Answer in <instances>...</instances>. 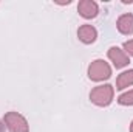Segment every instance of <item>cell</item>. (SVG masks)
I'll use <instances>...</instances> for the list:
<instances>
[{
  "instance_id": "cell-1",
  "label": "cell",
  "mask_w": 133,
  "mask_h": 132,
  "mask_svg": "<svg viewBox=\"0 0 133 132\" xmlns=\"http://www.w3.org/2000/svg\"><path fill=\"white\" fill-rule=\"evenodd\" d=\"M115 97V89L110 84H104V86H98L90 92V99L93 104L99 106V107H105L108 106Z\"/></svg>"
},
{
  "instance_id": "cell-3",
  "label": "cell",
  "mask_w": 133,
  "mask_h": 132,
  "mask_svg": "<svg viewBox=\"0 0 133 132\" xmlns=\"http://www.w3.org/2000/svg\"><path fill=\"white\" fill-rule=\"evenodd\" d=\"M5 126L11 132H30V124L23 115L19 112H8L3 117Z\"/></svg>"
},
{
  "instance_id": "cell-8",
  "label": "cell",
  "mask_w": 133,
  "mask_h": 132,
  "mask_svg": "<svg viewBox=\"0 0 133 132\" xmlns=\"http://www.w3.org/2000/svg\"><path fill=\"white\" fill-rule=\"evenodd\" d=\"M133 86V70H127V71H122L118 79H116V89L118 90H124L127 87Z\"/></svg>"
},
{
  "instance_id": "cell-11",
  "label": "cell",
  "mask_w": 133,
  "mask_h": 132,
  "mask_svg": "<svg viewBox=\"0 0 133 132\" xmlns=\"http://www.w3.org/2000/svg\"><path fill=\"white\" fill-rule=\"evenodd\" d=\"M0 132H5V123L0 121Z\"/></svg>"
},
{
  "instance_id": "cell-9",
  "label": "cell",
  "mask_w": 133,
  "mask_h": 132,
  "mask_svg": "<svg viewBox=\"0 0 133 132\" xmlns=\"http://www.w3.org/2000/svg\"><path fill=\"white\" fill-rule=\"evenodd\" d=\"M118 103L122 104V106H133V90H129V92L122 93L118 98Z\"/></svg>"
},
{
  "instance_id": "cell-6",
  "label": "cell",
  "mask_w": 133,
  "mask_h": 132,
  "mask_svg": "<svg viewBox=\"0 0 133 132\" xmlns=\"http://www.w3.org/2000/svg\"><path fill=\"white\" fill-rule=\"evenodd\" d=\"M77 37H79V40L84 42V44H93V42L96 40V37H98V31H96V28H95L93 25L85 23V25L79 27V30H77Z\"/></svg>"
},
{
  "instance_id": "cell-4",
  "label": "cell",
  "mask_w": 133,
  "mask_h": 132,
  "mask_svg": "<svg viewBox=\"0 0 133 132\" xmlns=\"http://www.w3.org/2000/svg\"><path fill=\"white\" fill-rule=\"evenodd\" d=\"M77 13L84 17V19H93L98 16L99 13V6L96 2L93 0H81L77 3Z\"/></svg>"
},
{
  "instance_id": "cell-7",
  "label": "cell",
  "mask_w": 133,
  "mask_h": 132,
  "mask_svg": "<svg viewBox=\"0 0 133 132\" xmlns=\"http://www.w3.org/2000/svg\"><path fill=\"white\" fill-rule=\"evenodd\" d=\"M116 27L119 30V33L122 34H133V14H122L118 22H116Z\"/></svg>"
},
{
  "instance_id": "cell-12",
  "label": "cell",
  "mask_w": 133,
  "mask_h": 132,
  "mask_svg": "<svg viewBox=\"0 0 133 132\" xmlns=\"http://www.w3.org/2000/svg\"><path fill=\"white\" fill-rule=\"evenodd\" d=\"M130 132H133V121H132V124H130Z\"/></svg>"
},
{
  "instance_id": "cell-5",
  "label": "cell",
  "mask_w": 133,
  "mask_h": 132,
  "mask_svg": "<svg viewBox=\"0 0 133 132\" xmlns=\"http://www.w3.org/2000/svg\"><path fill=\"white\" fill-rule=\"evenodd\" d=\"M108 58H110V61L113 62V65L116 68H122V67L129 65V62H130L127 53L124 50L118 48V47H111L108 50Z\"/></svg>"
},
{
  "instance_id": "cell-10",
  "label": "cell",
  "mask_w": 133,
  "mask_h": 132,
  "mask_svg": "<svg viewBox=\"0 0 133 132\" xmlns=\"http://www.w3.org/2000/svg\"><path fill=\"white\" fill-rule=\"evenodd\" d=\"M124 51H125V53H129L130 56H133V39H132V40L124 42Z\"/></svg>"
},
{
  "instance_id": "cell-2",
  "label": "cell",
  "mask_w": 133,
  "mask_h": 132,
  "mask_svg": "<svg viewBox=\"0 0 133 132\" xmlns=\"http://www.w3.org/2000/svg\"><path fill=\"white\" fill-rule=\"evenodd\" d=\"M111 76V67L104 59H96L88 65V78L91 81H105Z\"/></svg>"
}]
</instances>
